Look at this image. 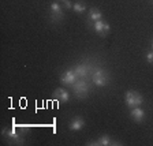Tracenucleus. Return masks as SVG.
<instances>
[{"label": "nucleus", "instance_id": "f257e3e1", "mask_svg": "<svg viewBox=\"0 0 153 146\" xmlns=\"http://www.w3.org/2000/svg\"><path fill=\"white\" fill-rule=\"evenodd\" d=\"M124 101L127 104V107L130 108H134V107H140L143 102V97L135 90H128L124 94Z\"/></svg>", "mask_w": 153, "mask_h": 146}, {"label": "nucleus", "instance_id": "f03ea898", "mask_svg": "<svg viewBox=\"0 0 153 146\" xmlns=\"http://www.w3.org/2000/svg\"><path fill=\"white\" fill-rule=\"evenodd\" d=\"M92 81L93 83H94L96 86H100V87H102V86H107L109 82V76L108 74L105 73L104 70H97L93 73V76H92Z\"/></svg>", "mask_w": 153, "mask_h": 146}, {"label": "nucleus", "instance_id": "7ed1b4c3", "mask_svg": "<svg viewBox=\"0 0 153 146\" xmlns=\"http://www.w3.org/2000/svg\"><path fill=\"white\" fill-rule=\"evenodd\" d=\"M73 89H74V93L79 99H85L88 96V93H89V86H88V83L85 81H76L73 85Z\"/></svg>", "mask_w": 153, "mask_h": 146}, {"label": "nucleus", "instance_id": "20e7f679", "mask_svg": "<svg viewBox=\"0 0 153 146\" xmlns=\"http://www.w3.org/2000/svg\"><path fill=\"white\" fill-rule=\"evenodd\" d=\"M60 81L64 85H74L78 81V75L75 74L74 70H67L60 75Z\"/></svg>", "mask_w": 153, "mask_h": 146}, {"label": "nucleus", "instance_id": "39448f33", "mask_svg": "<svg viewBox=\"0 0 153 146\" xmlns=\"http://www.w3.org/2000/svg\"><path fill=\"white\" fill-rule=\"evenodd\" d=\"M93 29H94L99 34L104 36V34H107V33L109 32V25L107 22H104V21H101V19H100V21H96V22H94Z\"/></svg>", "mask_w": 153, "mask_h": 146}, {"label": "nucleus", "instance_id": "423d86ee", "mask_svg": "<svg viewBox=\"0 0 153 146\" xmlns=\"http://www.w3.org/2000/svg\"><path fill=\"white\" fill-rule=\"evenodd\" d=\"M83 126H85V120H83V118H81V116L73 118L70 120V124H68L70 130H73V131H79L81 128H83Z\"/></svg>", "mask_w": 153, "mask_h": 146}, {"label": "nucleus", "instance_id": "0eeeda50", "mask_svg": "<svg viewBox=\"0 0 153 146\" xmlns=\"http://www.w3.org/2000/svg\"><path fill=\"white\" fill-rule=\"evenodd\" d=\"M130 115H131V118L137 122V123H141V122L145 119V111H143L142 108H140V107H134V108H131Z\"/></svg>", "mask_w": 153, "mask_h": 146}, {"label": "nucleus", "instance_id": "6e6552de", "mask_svg": "<svg viewBox=\"0 0 153 146\" xmlns=\"http://www.w3.org/2000/svg\"><path fill=\"white\" fill-rule=\"evenodd\" d=\"M51 14H52V21H59L63 16V13H62V7L55 1V3L51 4Z\"/></svg>", "mask_w": 153, "mask_h": 146}, {"label": "nucleus", "instance_id": "1a4fd4ad", "mask_svg": "<svg viewBox=\"0 0 153 146\" xmlns=\"http://www.w3.org/2000/svg\"><path fill=\"white\" fill-rule=\"evenodd\" d=\"M52 97L56 99V100H59V101H68V99H70V96H68L67 90H64L63 87H59V89L55 90L53 94H52Z\"/></svg>", "mask_w": 153, "mask_h": 146}, {"label": "nucleus", "instance_id": "9d476101", "mask_svg": "<svg viewBox=\"0 0 153 146\" xmlns=\"http://www.w3.org/2000/svg\"><path fill=\"white\" fill-rule=\"evenodd\" d=\"M1 133H3V135H7V137L10 138V139H13V141H21V138H19V135H18V133H16V130L15 128H4L3 131H1Z\"/></svg>", "mask_w": 153, "mask_h": 146}, {"label": "nucleus", "instance_id": "9b49d317", "mask_svg": "<svg viewBox=\"0 0 153 146\" xmlns=\"http://www.w3.org/2000/svg\"><path fill=\"white\" fill-rule=\"evenodd\" d=\"M112 141L108 135H102V137L99 138V141H96V142H89V145H100V146H108L111 145Z\"/></svg>", "mask_w": 153, "mask_h": 146}, {"label": "nucleus", "instance_id": "f8f14e48", "mask_svg": "<svg viewBox=\"0 0 153 146\" xmlns=\"http://www.w3.org/2000/svg\"><path fill=\"white\" fill-rule=\"evenodd\" d=\"M74 71H75V74L78 76H86L88 75V73H89V68L86 66H83V64H78V66H75V68H74Z\"/></svg>", "mask_w": 153, "mask_h": 146}, {"label": "nucleus", "instance_id": "ddd939ff", "mask_svg": "<svg viewBox=\"0 0 153 146\" xmlns=\"http://www.w3.org/2000/svg\"><path fill=\"white\" fill-rule=\"evenodd\" d=\"M102 18V14L100 10L97 8H92L90 10V21H93V22H96V21H100V19Z\"/></svg>", "mask_w": 153, "mask_h": 146}, {"label": "nucleus", "instance_id": "4468645a", "mask_svg": "<svg viewBox=\"0 0 153 146\" xmlns=\"http://www.w3.org/2000/svg\"><path fill=\"white\" fill-rule=\"evenodd\" d=\"M73 8H74V11H75V13L82 14L83 11H86V4L83 3V1H76V3L73 6Z\"/></svg>", "mask_w": 153, "mask_h": 146}, {"label": "nucleus", "instance_id": "2eb2a0df", "mask_svg": "<svg viewBox=\"0 0 153 146\" xmlns=\"http://www.w3.org/2000/svg\"><path fill=\"white\" fill-rule=\"evenodd\" d=\"M146 60L149 63H153V52H148L146 53Z\"/></svg>", "mask_w": 153, "mask_h": 146}, {"label": "nucleus", "instance_id": "dca6fc26", "mask_svg": "<svg viewBox=\"0 0 153 146\" xmlns=\"http://www.w3.org/2000/svg\"><path fill=\"white\" fill-rule=\"evenodd\" d=\"M64 6H66V8H70V7H73L74 4H71L68 0H64Z\"/></svg>", "mask_w": 153, "mask_h": 146}, {"label": "nucleus", "instance_id": "f3484780", "mask_svg": "<svg viewBox=\"0 0 153 146\" xmlns=\"http://www.w3.org/2000/svg\"><path fill=\"white\" fill-rule=\"evenodd\" d=\"M152 48H153V41H152Z\"/></svg>", "mask_w": 153, "mask_h": 146}, {"label": "nucleus", "instance_id": "a211bd4d", "mask_svg": "<svg viewBox=\"0 0 153 146\" xmlns=\"http://www.w3.org/2000/svg\"><path fill=\"white\" fill-rule=\"evenodd\" d=\"M63 1H64V0H63Z\"/></svg>", "mask_w": 153, "mask_h": 146}]
</instances>
